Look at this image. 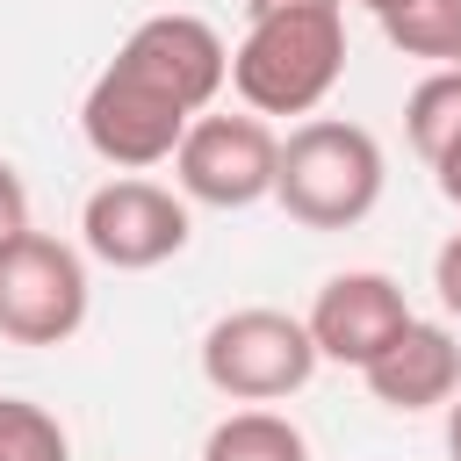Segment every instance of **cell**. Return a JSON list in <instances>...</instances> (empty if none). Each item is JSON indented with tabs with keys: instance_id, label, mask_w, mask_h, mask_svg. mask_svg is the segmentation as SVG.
<instances>
[{
	"instance_id": "cell-1",
	"label": "cell",
	"mask_w": 461,
	"mask_h": 461,
	"mask_svg": "<svg viewBox=\"0 0 461 461\" xmlns=\"http://www.w3.org/2000/svg\"><path fill=\"white\" fill-rule=\"evenodd\" d=\"M346 72V0H295L245 14L230 43V86L252 115H317Z\"/></svg>"
},
{
	"instance_id": "cell-2",
	"label": "cell",
	"mask_w": 461,
	"mask_h": 461,
	"mask_svg": "<svg viewBox=\"0 0 461 461\" xmlns=\"http://www.w3.org/2000/svg\"><path fill=\"white\" fill-rule=\"evenodd\" d=\"M389 187V158L375 144V130L346 122V115H310L288 130L281 166H274V202L303 223V230H353L375 216Z\"/></svg>"
},
{
	"instance_id": "cell-3",
	"label": "cell",
	"mask_w": 461,
	"mask_h": 461,
	"mask_svg": "<svg viewBox=\"0 0 461 461\" xmlns=\"http://www.w3.org/2000/svg\"><path fill=\"white\" fill-rule=\"evenodd\" d=\"M310 375H317V346H310V324L288 310L252 303L202 331V382L230 403H281Z\"/></svg>"
},
{
	"instance_id": "cell-4",
	"label": "cell",
	"mask_w": 461,
	"mask_h": 461,
	"mask_svg": "<svg viewBox=\"0 0 461 461\" xmlns=\"http://www.w3.org/2000/svg\"><path fill=\"white\" fill-rule=\"evenodd\" d=\"M86 259L50 230H14L0 245V339L14 346H65L86 324Z\"/></svg>"
},
{
	"instance_id": "cell-5",
	"label": "cell",
	"mask_w": 461,
	"mask_h": 461,
	"mask_svg": "<svg viewBox=\"0 0 461 461\" xmlns=\"http://www.w3.org/2000/svg\"><path fill=\"white\" fill-rule=\"evenodd\" d=\"M274 166H281V137L252 108H238V115L202 108L180 130V144H173V180L202 209H252V202H267L274 194Z\"/></svg>"
},
{
	"instance_id": "cell-6",
	"label": "cell",
	"mask_w": 461,
	"mask_h": 461,
	"mask_svg": "<svg viewBox=\"0 0 461 461\" xmlns=\"http://www.w3.org/2000/svg\"><path fill=\"white\" fill-rule=\"evenodd\" d=\"M187 230H194L187 194H173V187H158V180H144V173L101 180V187L86 194V209H79V245H86L101 267H115V274H151V267H166L173 252H187Z\"/></svg>"
},
{
	"instance_id": "cell-7",
	"label": "cell",
	"mask_w": 461,
	"mask_h": 461,
	"mask_svg": "<svg viewBox=\"0 0 461 461\" xmlns=\"http://www.w3.org/2000/svg\"><path fill=\"white\" fill-rule=\"evenodd\" d=\"M187 122H194V115H187L180 101H166L158 86H144V79L122 72L115 58L94 72V86H86V101H79V137H86V151H94L101 166H115V173H151V166H166Z\"/></svg>"
},
{
	"instance_id": "cell-8",
	"label": "cell",
	"mask_w": 461,
	"mask_h": 461,
	"mask_svg": "<svg viewBox=\"0 0 461 461\" xmlns=\"http://www.w3.org/2000/svg\"><path fill=\"white\" fill-rule=\"evenodd\" d=\"M115 65L137 72L144 86H158L166 101H180L187 115L216 108V94L230 86V43L202 14H144L115 43Z\"/></svg>"
},
{
	"instance_id": "cell-9",
	"label": "cell",
	"mask_w": 461,
	"mask_h": 461,
	"mask_svg": "<svg viewBox=\"0 0 461 461\" xmlns=\"http://www.w3.org/2000/svg\"><path fill=\"white\" fill-rule=\"evenodd\" d=\"M303 324H310L317 360L367 367V360L411 324V303H403V288H396L389 274H375V267H346V274H331V281L317 288V303H310Z\"/></svg>"
},
{
	"instance_id": "cell-10",
	"label": "cell",
	"mask_w": 461,
	"mask_h": 461,
	"mask_svg": "<svg viewBox=\"0 0 461 461\" xmlns=\"http://www.w3.org/2000/svg\"><path fill=\"white\" fill-rule=\"evenodd\" d=\"M367 396L389 403V411H439L454 389H461V339L447 324H425L411 317L367 367H360Z\"/></svg>"
},
{
	"instance_id": "cell-11",
	"label": "cell",
	"mask_w": 461,
	"mask_h": 461,
	"mask_svg": "<svg viewBox=\"0 0 461 461\" xmlns=\"http://www.w3.org/2000/svg\"><path fill=\"white\" fill-rule=\"evenodd\" d=\"M202 461H310V439H303L281 411L245 403V411H230V418H216V425H209Z\"/></svg>"
},
{
	"instance_id": "cell-12",
	"label": "cell",
	"mask_w": 461,
	"mask_h": 461,
	"mask_svg": "<svg viewBox=\"0 0 461 461\" xmlns=\"http://www.w3.org/2000/svg\"><path fill=\"white\" fill-rule=\"evenodd\" d=\"M382 36L403 58H432V65H461V0H389Z\"/></svg>"
},
{
	"instance_id": "cell-13",
	"label": "cell",
	"mask_w": 461,
	"mask_h": 461,
	"mask_svg": "<svg viewBox=\"0 0 461 461\" xmlns=\"http://www.w3.org/2000/svg\"><path fill=\"white\" fill-rule=\"evenodd\" d=\"M403 137H411V151H418L425 166L461 137V65H432V72L411 86V101H403Z\"/></svg>"
},
{
	"instance_id": "cell-14",
	"label": "cell",
	"mask_w": 461,
	"mask_h": 461,
	"mask_svg": "<svg viewBox=\"0 0 461 461\" xmlns=\"http://www.w3.org/2000/svg\"><path fill=\"white\" fill-rule=\"evenodd\" d=\"M0 461H72V439L43 403L0 396Z\"/></svg>"
},
{
	"instance_id": "cell-15",
	"label": "cell",
	"mask_w": 461,
	"mask_h": 461,
	"mask_svg": "<svg viewBox=\"0 0 461 461\" xmlns=\"http://www.w3.org/2000/svg\"><path fill=\"white\" fill-rule=\"evenodd\" d=\"M432 288H439V303H447V317H461V230L432 252Z\"/></svg>"
},
{
	"instance_id": "cell-16",
	"label": "cell",
	"mask_w": 461,
	"mask_h": 461,
	"mask_svg": "<svg viewBox=\"0 0 461 461\" xmlns=\"http://www.w3.org/2000/svg\"><path fill=\"white\" fill-rule=\"evenodd\" d=\"M14 230H29V187H22V173L0 158V245H7Z\"/></svg>"
},
{
	"instance_id": "cell-17",
	"label": "cell",
	"mask_w": 461,
	"mask_h": 461,
	"mask_svg": "<svg viewBox=\"0 0 461 461\" xmlns=\"http://www.w3.org/2000/svg\"><path fill=\"white\" fill-rule=\"evenodd\" d=\"M432 180H439V194H447V202L461 209V137H454V144H447V151L432 158Z\"/></svg>"
},
{
	"instance_id": "cell-18",
	"label": "cell",
	"mask_w": 461,
	"mask_h": 461,
	"mask_svg": "<svg viewBox=\"0 0 461 461\" xmlns=\"http://www.w3.org/2000/svg\"><path fill=\"white\" fill-rule=\"evenodd\" d=\"M447 461H461V389L447 396Z\"/></svg>"
},
{
	"instance_id": "cell-19",
	"label": "cell",
	"mask_w": 461,
	"mask_h": 461,
	"mask_svg": "<svg viewBox=\"0 0 461 461\" xmlns=\"http://www.w3.org/2000/svg\"><path fill=\"white\" fill-rule=\"evenodd\" d=\"M360 7H367V14H382V7H389V0H360Z\"/></svg>"
}]
</instances>
